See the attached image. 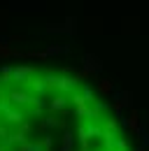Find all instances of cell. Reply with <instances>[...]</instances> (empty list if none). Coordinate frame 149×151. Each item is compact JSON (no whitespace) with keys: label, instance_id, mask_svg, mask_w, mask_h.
Listing matches in <instances>:
<instances>
[{"label":"cell","instance_id":"7a4b0ae2","mask_svg":"<svg viewBox=\"0 0 149 151\" xmlns=\"http://www.w3.org/2000/svg\"><path fill=\"white\" fill-rule=\"evenodd\" d=\"M65 105H68V100H65L63 95H58V98H54V100H51V105H49V107H51L54 112H58V109H65Z\"/></svg>","mask_w":149,"mask_h":151},{"label":"cell","instance_id":"6da1fadb","mask_svg":"<svg viewBox=\"0 0 149 151\" xmlns=\"http://www.w3.org/2000/svg\"><path fill=\"white\" fill-rule=\"evenodd\" d=\"M51 86H56L58 91H74L77 88V79L74 77H49Z\"/></svg>","mask_w":149,"mask_h":151},{"label":"cell","instance_id":"5b68a950","mask_svg":"<svg viewBox=\"0 0 149 151\" xmlns=\"http://www.w3.org/2000/svg\"><path fill=\"white\" fill-rule=\"evenodd\" d=\"M0 151H5V147H0Z\"/></svg>","mask_w":149,"mask_h":151},{"label":"cell","instance_id":"277c9868","mask_svg":"<svg viewBox=\"0 0 149 151\" xmlns=\"http://www.w3.org/2000/svg\"><path fill=\"white\" fill-rule=\"evenodd\" d=\"M54 126H58V121H56L54 116H49V119H44V128H54Z\"/></svg>","mask_w":149,"mask_h":151},{"label":"cell","instance_id":"3957f363","mask_svg":"<svg viewBox=\"0 0 149 151\" xmlns=\"http://www.w3.org/2000/svg\"><path fill=\"white\" fill-rule=\"evenodd\" d=\"M70 147H72V135L65 132V137H63V151H70Z\"/></svg>","mask_w":149,"mask_h":151}]
</instances>
